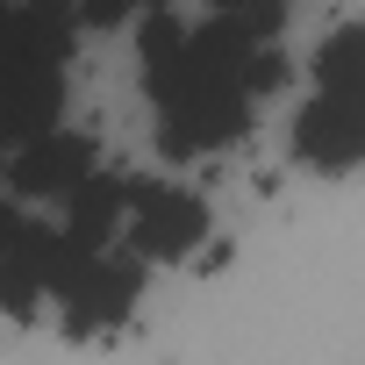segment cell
Listing matches in <instances>:
<instances>
[{"label": "cell", "mask_w": 365, "mask_h": 365, "mask_svg": "<svg viewBox=\"0 0 365 365\" xmlns=\"http://www.w3.org/2000/svg\"><path fill=\"white\" fill-rule=\"evenodd\" d=\"M208 237V208L201 194L172 187V179H122V244L143 265H179L194 258Z\"/></svg>", "instance_id": "5b68a950"}, {"label": "cell", "mask_w": 365, "mask_h": 365, "mask_svg": "<svg viewBox=\"0 0 365 365\" xmlns=\"http://www.w3.org/2000/svg\"><path fill=\"white\" fill-rule=\"evenodd\" d=\"M208 15H222V22H237V29H251V36H279L287 0H208Z\"/></svg>", "instance_id": "9c48e42d"}, {"label": "cell", "mask_w": 365, "mask_h": 365, "mask_svg": "<svg viewBox=\"0 0 365 365\" xmlns=\"http://www.w3.org/2000/svg\"><path fill=\"white\" fill-rule=\"evenodd\" d=\"M58 230L79 237V244H122V179L93 165L79 187L65 194V222Z\"/></svg>", "instance_id": "ba28073f"}, {"label": "cell", "mask_w": 365, "mask_h": 365, "mask_svg": "<svg viewBox=\"0 0 365 365\" xmlns=\"http://www.w3.org/2000/svg\"><path fill=\"white\" fill-rule=\"evenodd\" d=\"M150 8H165V0H72V22L79 29H122V22H143Z\"/></svg>", "instance_id": "30bf717a"}, {"label": "cell", "mask_w": 365, "mask_h": 365, "mask_svg": "<svg viewBox=\"0 0 365 365\" xmlns=\"http://www.w3.org/2000/svg\"><path fill=\"white\" fill-rule=\"evenodd\" d=\"M143 79H150L165 158H208L244 136L251 108L272 86H287V51H279V36H251L222 15L179 22L172 8H150L143 15Z\"/></svg>", "instance_id": "6da1fadb"}, {"label": "cell", "mask_w": 365, "mask_h": 365, "mask_svg": "<svg viewBox=\"0 0 365 365\" xmlns=\"http://www.w3.org/2000/svg\"><path fill=\"white\" fill-rule=\"evenodd\" d=\"M51 258H58V222L15 215L8 244H0V315H29L51 287Z\"/></svg>", "instance_id": "52a82bcc"}, {"label": "cell", "mask_w": 365, "mask_h": 365, "mask_svg": "<svg viewBox=\"0 0 365 365\" xmlns=\"http://www.w3.org/2000/svg\"><path fill=\"white\" fill-rule=\"evenodd\" d=\"M72 36V0H0V150L65 115Z\"/></svg>", "instance_id": "7a4b0ae2"}, {"label": "cell", "mask_w": 365, "mask_h": 365, "mask_svg": "<svg viewBox=\"0 0 365 365\" xmlns=\"http://www.w3.org/2000/svg\"><path fill=\"white\" fill-rule=\"evenodd\" d=\"M358 58H365V36H358V22H344L322 43L315 93H308V108L294 122V158L315 165V172H329V179H344L365 158V65Z\"/></svg>", "instance_id": "3957f363"}, {"label": "cell", "mask_w": 365, "mask_h": 365, "mask_svg": "<svg viewBox=\"0 0 365 365\" xmlns=\"http://www.w3.org/2000/svg\"><path fill=\"white\" fill-rule=\"evenodd\" d=\"M15 215H22V208H8V201H0V244H8V230H15Z\"/></svg>", "instance_id": "8fae6325"}, {"label": "cell", "mask_w": 365, "mask_h": 365, "mask_svg": "<svg viewBox=\"0 0 365 365\" xmlns=\"http://www.w3.org/2000/svg\"><path fill=\"white\" fill-rule=\"evenodd\" d=\"M136 287H143V258L136 251H115V244H79L58 230V258H51V301H65V329L86 336V329H115L129 308H136Z\"/></svg>", "instance_id": "277c9868"}, {"label": "cell", "mask_w": 365, "mask_h": 365, "mask_svg": "<svg viewBox=\"0 0 365 365\" xmlns=\"http://www.w3.org/2000/svg\"><path fill=\"white\" fill-rule=\"evenodd\" d=\"M93 165H101L93 136L51 122V129H36V136L15 143V158H8V194H22V201H65Z\"/></svg>", "instance_id": "8992f818"}, {"label": "cell", "mask_w": 365, "mask_h": 365, "mask_svg": "<svg viewBox=\"0 0 365 365\" xmlns=\"http://www.w3.org/2000/svg\"><path fill=\"white\" fill-rule=\"evenodd\" d=\"M0 201H8V150H0Z\"/></svg>", "instance_id": "7c38bea8"}]
</instances>
